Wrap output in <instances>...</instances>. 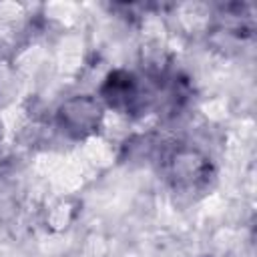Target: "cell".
<instances>
[{
	"label": "cell",
	"instance_id": "6da1fadb",
	"mask_svg": "<svg viewBox=\"0 0 257 257\" xmlns=\"http://www.w3.org/2000/svg\"><path fill=\"white\" fill-rule=\"evenodd\" d=\"M159 161L169 187L185 197L203 195L215 179L211 159L193 145L171 143L169 147H161Z\"/></svg>",
	"mask_w": 257,
	"mask_h": 257
},
{
	"label": "cell",
	"instance_id": "7a4b0ae2",
	"mask_svg": "<svg viewBox=\"0 0 257 257\" xmlns=\"http://www.w3.org/2000/svg\"><path fill=\"white\" fill-rule=\"evenodd\" d=\"M96 96L104 108L131 118L143 116L155 104V90L149 86V82L124 68L110 70L104 76Z\"/></svg>",
	"mask_w": 257,
	"mask_h": 257
},
{
	"label": "cell",
	"instance_id": "3957f363",
	"mask_svg": "<svg viewBox=\"0 0 257 257\" xmlns=\"http://www.w3.org/2000/svg\"><path fill=\"white\" fill-rule=\"evenodd\" d=\"M104 104L94 94H74L64 98L56 112L54 122L58 131L70 141H84L96 135L104 120Z\"/></svg>",
	"mask_w": 257,
	"mask_h": 257
}]
</instances>
